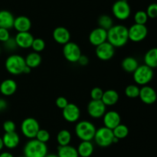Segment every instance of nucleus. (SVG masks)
I'll return each mask as SVG.
<instances>
[{"label":"nucleus","mask_w":157,"mask_h":157,"mask_svg":"<svg viewBox=\"0 0 157 157\" xmlns=\"http://www.w3.org/2000/svg\"><path fill=\"white\" fill-rule=\"evenodd\" d=\"M113 133L114 137L118 140H122L127 137L129 134V129L124 124H119L117 127H115L113 130Z\"/></svg>","instance_id":"c756f323"},{"label":"nucleus","mask_w":157,"mask_h":157,"mask_svg":"<svg viewBox=\"0 0 157 157\" xmlns=\"http://www.w3.org/2000/svg\"><path fill=\"white\" fill-rule=\"evenodd\" d=\"M147 14L149 18H157V3H152L147 7Z\"/></svg>","instance_id":"e433bc0d"},{"label":"nucleus","mask_w":157,"mask_h":157,"mask_svg":"<svg viewBox=\"0 0 157 157\" xmlns=\"http://www.w3.org/2000/svg\"><path fill=\"white\" fill-rule=\"evenodd\" d=\"M140 88L137 85L130 84L125 88V94L129 98H136L140 95Z\"/></svg>","instance_id":"2f4dec72"},{"label":"nucleus","mask_w":157,"mask_h":157,"mask_svg":"<svg viewBox=\"0 0 157 157\" xmlns=\"http://www.w3.org/2000/svg\"><path fill=\"white\" fill-rule=\"evenodd\" d=\"M45 157H58V156L56 154H48Z\"/></svg>","instance_id":"de8ad7c7"},{"label":"nucleus","mask_w":157,"mask_h":157,"mask_svg":"<svg viewBox=\"0 0 157 157\" xmlns=\"http://www.w3.org/2000/svg\"><path fill=\"white\" fill-rule=\"evenodd\" d=\"M96 127L88 121H81L75 126V134L81 141H91L94 138Z\"/></svg>","instance_id":"7ed1b4c3"},{"label":"nucleus","mask_w":157,"mask_h":157,"mask_svg":"<svg viewBox=\"0 0 157 157\" xmlns=\"http://www.w3.org/2000/svg\"><path fill=\"white\" fill-rule=\"evenodd\" d=\"M0 157H14L13 155L11 154L9 152H4V153H2L0 154Z\"/></svg>","instance_id":"c03bdc74"},{"label":"nucleus","mask_w":157,"mask_h":157,"mask_svg":"<svg viewBox=\"0 0 157 157\" xmlns=\"http://www.w3.org/2000/svg\"><path fill=\"white\" fill-rule=\"evenodd\" d=\"M6 71L12 75H19L23 74L26 67L25 60L19 55H12L7 58L5 62Z\"/></svg>","instance_id":"20e7f679"},{"label":"nucleus","mask_w":157,"mask_h":157,"mask_svg":"<svg viewBox=\"0 0 157 157\" xmlns=\"http://www.w3.org/2000/svg\"><path fill=\"white\" fill-rule=\"evenodd\" d=\"M113 138L114 136L113 130L105 127H102L96 130L94 140L99 147H107L113 144Z\"/></svg>","instance_id":"423d86ee"},{"label":"nucleus","mask_w":157,"mask_h":157,"mask_svg":"<svg viewBox=\"0 0 157 157\" xmlns=\"http://www.w3.org/2000/svg\"><path fill=\"white\" fill-rule=\"evenodd\" d=\"M148 15L145 11L140 10L136 12L134 15V21L135 24L139 25H145L148 21Z\"/></svg>","instance_id":"473e14b6"},{"label":"nucleus","mask_w":157,"mask_h":157,"mask_svg":"<svg viewBox=\"0 0 157 157\" xmlns=\"http://www.w3.org/2000/svg\"><path fill=\"white\" fill-rule=\"evenodd\" d=\"M7 108V102L4 99L0 98V112L4 111Z\"/></svg>","instance_id":"37998d69"},{"label":"nucleus","mask_w":157,"mask_h":157,"mask_svg":"<svg viewBox=\"0 0 157 157\" xmlns=\"http://www.w3.org/2000/svg\"><path fill=\"white\" fill-rule=\"evenodd\" d=\"M148 34V29L145 25L133 24L128 29L129 40L133 42H140L145 39Z\"/></svg>","instance_id":"9d476101"},{"label":"nucleus","mask_w":157,"mask_h":157,"mask_svg":"<svg viewBox=\"0 0 157 157\" xmlns=\"http://www.w3.org/2000/svg\"><path fill=\"white\" fill-rule=\"evenodd\" d=\"M3 147H4V144H3L2 137H0V151L2 150Z\"/></svg>","instance_id":"49530a36"},{"label":"nucleus","mask_w":157,"mask_h":157,"mask_svg":"<svg viewBox=\"0 0 157 157\" xmlns=\"http://www.w3.org/2000/svg\"><path fill=\"white\" fill-rule=\"evenodd\" d=\"M128 41V29L123 25H113L107 31V41L114 48L123 47Z\"/></svg>","instance_id":"f257e3e1"},{"label":"nucleus","mask_w":157,"mask_h":157,"mask_svg":"<svg viewBox=\"0 0 157 157\" xmlns=\"http://www.w3.org/2000/svg\"><path fill=\"white\" fill-rule=\"evenodd\" d=\"M103 122L104 127L113 130L115 127L121 124V115L114 110L106 112L103 117Z\"/></svg>","instance_id":"dca6fc26"},{"label":"nucleus","mask_w":157,"mask_h":157,"mask_svg":"<svg viewBox=\"0 0 157 157\" xmlns=\"http://www.w3.org/2000/svg\"><path fill=\"white\" fill-rule=\"evenodd\" d=\"M78 62L79 63L81 66H86L89 63V59H88V58L86 56V55H81V56L80 57V58H79V60H78Z\"/></svg>","instance_id":"79ce46f5"},{"label":"nucleus","mask_w":157,"mask_h":157,"mask_svg":"<svg viewBox=\"0 0 157 157\" xmlns=\"http://www.w3.org/2000/svg\"><path fill=\"white\" fill-rule=\"evenodd\" d=\"M10 38L11 37L9 31L8 30V29L0 28V41L4 43L6 42L7 40H9Z\"/></svg>","instance_id":"ea45409f"},{"label":"nucleus","mask_w":157,"mask_h":157,"mask_svg":"<svg viewBox=\"0 0 157 157\" xmlns=\"http://www.w3.org/2000/svg\"><path fill=\"white\" fill-rule=\"evenodd\" d=\"M0 52H1V49H0Z\"/></svg>","instance_id":"8fccbe9b"},{"label":"nucleus","mask_w":157,"mask_h":157,"mask_svg":"<svg viewBox=\"0 0 157 157\" xmlns=\"http://www.w3.org/2000/svg\"><path fill=\"white\" fill-rule=\"evenodd\" d=\"M119 100V94L117 91L115 90H107L104 91L103 97L101 98L102 102L105 104V106H113L117 103Z\"/></svg>","instance_id":"5701e85b"},{"label":"nucleus","mask_w":157,"mask_h":157,"mask_svg":"<svg viewBox=\"0 0 157 157\" xmlns=\"http://www.w3.org/2000/svg\"><path fill=\"white\" fill-rule=\"evenodd\" d=\"M121 66L122 68L127 73H133L139 67V63L136 58L133 57H127L123 60Z\"/></svg>","instance_id":"bb28decb"},{"label":"nucleus","mask_w":157,"mask_h":157,"mask_svg":"<svg viewBox=\"0 0 157 157\" xmlns=\"http://www.w3.org/2000/svg\"><path fill=\"white\" fill-rule=\"evenodd\" d=\"M71 140V133L67 130H61L57 135V142L59 146L69 145Z\"/></svg>","instance_id":"c85d7f7f"},{"label":"nucleus","mask_w":157,"mask_h":157,"mask_svg":"<svg viewBox=\"0 0 157 157\" xmlns=\"http://www.w3.org/2000/svg\"><path fill=\"white\" fill-rule=\"evenodd\" d=\"M32 27V21L25 15H20L15 18L13 28L18 32H29Z\"/></svg>","instance_id":"6ab92c4d"},{"label":"nucleus","mask_w":157,"mask_h":157,"mask_svg":"<svg viewBox=\"0 0 157 157\" xmlns=\"http://www.w3.org/2000/svg\"><path fill=\"white\" fill-rule=\"evenodd\" d=\"M77 150L80 156L90 157L94 153V145L90 141H81Z\"/></svg>","instance_id":"393cba45"},{"label":"nucleus","mask_w":157,"mask_h":157,"mask_svg":"<svg viewBox=\"0 0 157 157\" xmlns=\"http://www.w3.org/2000/svg\"><path fill=\"white\" fill-rule=\"evenodd\" d=\"M87 113L91 117L99 119L104 117L106 113V106L102 101L91 100L87 105Z\"/></svg>","instance_id":"9b49d317"},{"label":"nucleus","mask_w":157,"mask_h":157,"mask_svg":"<svg viewBox=\"0 0 157 157\" xmlns=\"http://www.w3.org/2000/svg\"><path fill=\"white\" fill-rule=\"evenodd\" d=\"M23 151L25 157H45L48 155V147L46 144L32 139L26 143Z\"/></svg>","instance_id":"f03ea898"},{"label":"nucleus","mask_w":157,"mask_h":157,"mask_svg":"<svg viewBox=\"0 0 157 157\" xmlns=\"http://www.w3.org/2000/svg\"><path fill=\"white\" fill-rule=\"evenodd\" d=\"M17 90V83L12 79H6L0 84V92L4 96H11Z\"/></svg>","instance_id":"412c9836"},{"label":"nucleus","mask_w":157,"mask_h":157,"mask_svg":"<svg viewBox=\"0 0 157 157\" xmlns=\"http://www.w3.org/2000/svg\"><path fill=\"white\" fill-rule=\"evenodd\" d=\"M40 130V125L38 121L33 117H28L21 122V131L25 137L32 140L35 139L38 130Z\"/></svg>","instance_id":"0eeeda50"},{"label":"nucleus","mask_w":157,"mask_h":157,"mask_svg":"<svg viewBox=\"0 0 157 157\" xmlns=\"http://www.w3.org/2000/svg\"><path fill=\"white\" fill-rule=\"evenodd\" d=\"M35 139L38 140L40 142L46 144L50 140V133L48 130H44V129H40L37 133Z\"/></svg>","instance_id":"f704fd0d"},{"label":"nucleus","mask_w":157,"mask_h":157,"mask_svg":"<svg viewBox=\"0 0 157 157\" xmlns=\"http://www.w3.org/2000/svg\"><path fill=\"white\" fill-rule=\"evenodd\" d=\"M153 78V70L146 64L139 65L133 72V80L139 85H147Z\"/></svg>","instance_id":"39448f33"},{"label":"nucleus","mask_w":157,"mask_h":157,"mask_svg":"<svg viewBox=\"0 0 157 157\" xmlns=\"http://www.w3.org/2000/svg\"><path fill=\"white\" fill-rule=\"evenodd\" d=\"M31 70H32V69L26 65V67L24 68V71H23V74H26V75H27V74H29L31 72Z\"/></svg>","instance_id":"a18cd8bd"},{"label":"nucleus","mask_w":157,"mask_h":157,"mask_svg":"<svg viewBox=\"0 0 157 157\" xmlns=\"http://www.w3.org/2000/svg\"><path fill=\"white\" fill-rule=\"evenodd\" d=\"M15 17L9 11H0V28L6 29H10L13 28Z\"/></svg>","instance_id":"4be33fe9"},{"label":"nucleus","mask_w":157,"mask_h":157,"mask_svg":"<svg viewBox=\"0 0 157 157\" xmlns=\"http://www.w3.org/2000/svg\"><path fill=\"white\" fill-rule=\"evenodd\" d=\"M96 55L101 61H108L115 55V48L111 44L106 41L100 44L96 48Z\"/></svg>","instance_id":"f8f14e48"},{"label":"nucleus","mask_w":157,"mask_h":157,"mask_svg":"<svg viewBox=\"0 0 157 157\" xmlns=\"http://www.w3.org/2000/svg\"><path fill=\"white\" fill-rule=\"evenodd\" d=\"M107 41V31L98 27L90 32L89 35V41L91 44L98 47L100 44Z\"/></svg>","instance_id":"4468645a"},{"label":"nucleus","mask_w":157,"mask_h":157,"mask_svg":"<svg viewBox=\"0 0 157 157\" xmlns=\"http://www.w3.org/2000/svg\"><path fill=\"white\" fill-rule=\"evenodd\" d=\"M19 157H25V156H19Z\"/></svg>","instance_id":"09e8293b"},{"label":"nucleus","mask_w":157,"mask_h":157,"mask_svg":"<svg viewBox=\"0 0 157 157\" xmlns=\"http://www.w3.org/2000/svg\"><path fill=\"white\" fill-rule=\"evenodd\" d=\"M25 60L26 65L30 67L31 69H32L38 67L41 64L42 58L39 53L33 52L29 53L25 58Z\"/></svg>","instance_id":"a878e982"},{"label":"nucleus","mask_w":157,"mask_h":157,"mask_svg":"<svg viewBox=\"0 0 157 157\" xmlns=\"http://www.w3.org/2000/svg\"><path fill=\"white\" fill-rule=\"evenodd\" d=\"M144 63L150 68L157 67V48L150 49L144 55Z\"/></svg>","instance_id":"b1692460"},{"label":"nucleus","mask_w":157,"mask_h":157,"mask_svg":"<svg viewBox=\"0 0 157 157\" xmlns=\"http://www.w3.org/2000/svg\"><path fill=\"white\" fill-rule=\"evenodd\" d=\"M53 38L58 44H63L64 45L65 44L68 43L71 39V34L69 31L66 28L60 26L57 27L53 31Z\"/></svg>","instance_id":"a211bd4d"},{"label":"nucleus","mask_w":157,"mask_h":157,"mask_svg":"<svg viewBox=\"0 0 157 157\" xmlns=\"http://www.w3.org/2000/svg\"><path fill=\"white\" fill-rule=\"evenodd\" d=\"M113 15L119 20H126L130 17L131 9L127 0H117L112 6Z\"/></svg>","instance_id":"6e6552de"},{"label":"nucleus","mask_w":157,"mask_h":157,"mask_svg":"<svg viewBox=\"0 0 157 157\" xmlns=\"http://www.w3.org/2000/svg\"><path fill=\"white\" fill-rule=\"evenodd\" d=\"M98 22L99 25V27L106 31H108L113 26V24L112 18L107 15H101L98 18Z\"/></svg>","instance_id":"7c9ffc66"},{"label":"nucleus","mask_w":157,"mask_h":157,"mask_svg":"<svg viewBox=\"0 0 157 157\" xmlns=\"http://www.w3.org/2000/svg\"><path fill=\"white\" fill-rule=\"evenodd\" d=\"M139 98L144 104L150 105L156 101L157 94L153 87L145 85L140 90Z\"/></svg>","instance_id":"2eb2a0df"},{"label":"nucleus","mask_w":157,"mask_h":157,"mask_svg":"<svg viewBox=\"0 0 157 157\" xmlns=\"http://www.w3.org/2000/svg\"><path fill=\"white\" fill-rule=\"evenodd\" d=\"M62 116L66 121L69 123H75L79 120L81 111L75 104L69 103L62 110Z\"/></svg>","instance_id":"ddd939ff"},{"label":"nucleus","mask_w":157,"mask_h":157,"mask_svg":"<svg viewBox=\"0 0 157 157\" xmlns=\"http://www.w3.org/2000/svg\"><path fill=\"white\" fill-rule=\"evenodd\" d=\"M55 104H56V106L58 107V108L63 110V109H64V107L69 104V103L65 98H64V97H59V98H58L56 99Z\"/></svg>","instance_id":"a19ab883"},{"label":"nucleus","mask_w":157,"mask_h":157,"mask_svg":"<svg viewBox=\"0 0 157 157\" xmlns=\"http://www.w3.org/2000/svg\"><path fill=\"white\" fill-rule=\"evenodd\" d=\"M3 130L6 133H12V132H15V129H16V126L15 124L12 121H6L3 123Z\"/></svg>","instance_id":"4c0bfd02"},{"label":"nucleus","mask_w":157,"mask_h":157,"mask_svg":"<svg viewBox=\"0 0 157 157\" xmlns=\"http://www.w3.org/2000/svg\"><path fill=\"white\" fill-rule=\"evenodd\" d=\"M32 48L33 49V51L37 53H39V52H42L44 48H45V42L43 39L41 38H35L32 42Z\"/></svg>","instance_id":"72a5a7b5"},{"label":"nucleus","mask_w":157,"mask_h":157,"mask_svg":"<svg viewBox=\"0 0 157 157\" xmlns=\"http://www.w3.org/2000/svg\"><path fill=\"white\" fill-rule=\"evenodd\" d=\"M103 94H104V90L101 87H96L92 89L91 91H90V97H91L92 100L101 101L103 97Z\"/></svg>","instance_id":"c9c22d12"},{"label":"nucleus","mask_w":157,"mask_h":157,"mask_svg":"<svg viewBox=\"0 0 157 157\" xmlns=\"http://www.w3.org/2000/svg\"><path fill=\"white\" fill-rule=\"evenodd\" d=\"M5 48L9 51H14L18 48L15 38H10L9 40L4 42Z\"/></svg>","instance_id":"58836bf2"},{"label":"nucleus","mask_w":157,"mask_h":157,"mask_svg":"<svg viewBox=\"0 0 157 157\" xmlns=\"http://www.w3.org/2000/svg\"><path fill=\"white\" fill-rule=\"evenodd\" d=\"M34 37L29 32H18L15 35V40L18 48H29L32 47V42L34 41Z\"/></svg>","instance_id":"f3484780"},{"label":"nucleus","mask_w":157,"mask_h":157,"mask_svg":"<svg viewBox=\"0 0 157 157\" xmlns=\"http://www.w3.org/2000/svg\"><path fill=\"white\" fill-rule=\"evenodd\" d=\"M58 157H78V150L72 146H59L58 147Z\"/></svg>","instance_id":"cd10ccee"},{"label":"nucleus","mask_w":157,"mask_h":157,"mask_svg":"<svg viewBox=\"0 0 157 157\" xmlns=\"http://www.w3.org/2000/svg\"><path fill=\"white\" fill-rule=\"evenodd\" d=\"M4 147L8 149H15L18 146L20 142V137L16 132L12 133H5L2 136Z\"/></svg>","instance_id":"aec40b11"},{"label":"nucleus","mask_w":157,"mask_h":157,"mask_svg":"<svg viewBox=\"0 0 157 157\" xmlns=\"http://www.w3.org/2000/svg\"><path fill=\"white\" fill-rule=\"evenodd\" d=\"M63 55L67 61L71 63H77L82 54L78 44L73 41H69L63 47Z\"/></svg>","instance_id":"1a4fd4ad"}]
</instances>
